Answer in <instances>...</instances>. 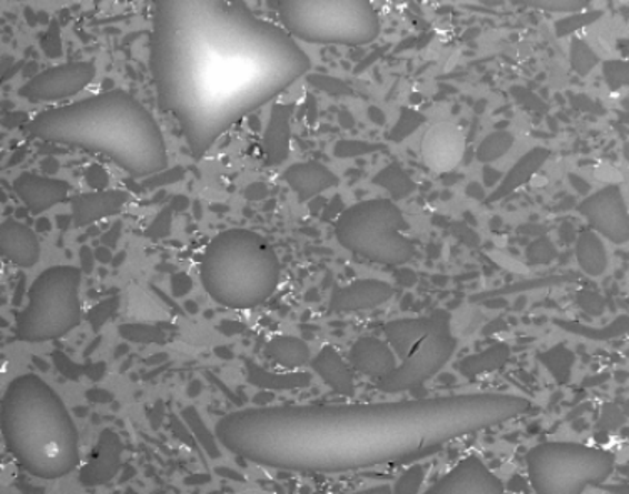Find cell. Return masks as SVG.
<instances>
[{
    "label": "cell",
    "instance_id": "15",
    "mask_svg": "<svg viewBox=\"0 0 629 494\" xmlns=\"http://www.w3.org/2000/svg\"><path fill=\"white\" fill-rule=\"evenodd\" d=\"M16 194L24 202L32 215L42 214L59 202L68 201L71 184L62 179L22 172L14 184Z\"/></svg>",
    "mask_w": 629,
    "mask_h": 494
},
{
    "label": "cell",
    "instance_id": "7",
    "mask_svg": "<svg viewBox=\"0 0 629 494\" xmlns=\"http://www.w3.org/2000/svg\"><path fill=\"white\" fill-rule=\"evenodd\" d=\"M383 333L402 360L392 373L377 380V387L383 393H402L420 386L436 376L456 353V337L449 324L439 317L390 321Z\"/></svg>",
    "mask_w": 629,
    "mask_h": 494
},
{
    "label": "cell",
    "instance_id": "25",
    "mask_svg": "<svg viewBox=\"0 0 629 494\" xmlns=\"http://www.w3.org/2000/svg\"><path fill=\"white\" fill-rule=\"evenodd\" d=\"M509 353H511V351H509L508 344H496V346L482 351L481 354L466 357V360L459 364V370L462 371L466 376H478V374L488 373V371H495L501 367L502 364L508 361Z\"/></svg>",
    "mask_w": 629,
    "mask_h": 494
},
{
    "label": "cell",
    "instance_id": "19",
    "mask_svg": "<svg viewBox=\"0 0 629 494\" xmlns=\"http://www.w3.org/2000/svg\"><path fill=\"white\" fill-rule=\"evenodd\" d=\"M350 361L359 373L380 380L396 370V354L389 344L377 337H360L350 347Z\"/></svg>",
    "mask_w": 629,
    "mask_h": 494
},
{
    "label": "cell",
    "instance_id": "22",
    "mask_svg": "<svg viewBox=\"0 0 629 494\" xmlns=\"http://www.w3.org/2000/svg\"><path fill=\"white\" fill-rule=\"evenodd\" d=\"M264 354L268 360L273 361L278 366L293 367L303 366L310 361V347L304 341L293 336H277L267 344Z\"/></svg>",
    "mask_w": 629,
    "mask_h": 494
},
{
    "label": "cell",
    "instance_id": "18",
    "mask_svg": "<svg viewBox=\"0 0 629 494\" xmlns=\"http://www.w3.org/2000/svg\"><path fill=\"white\" fill-rule=\"evenodd\" d=\"M131 194L126 191L89 192L72 199V219L76 228H84L99 219L119 214L128 204Z\"/></svg>",
    "mask_w": 629,
    "mask_h": 494
},
{
    "label": "cell",
    "instance_id": "31",
    "mask_svg": "<svg viewBox=\"0 0 629 494\" xmlns=\"http://www.w3.org/2000/svg\"><path fill=\"white\" fill-rule=\"evenodd\" d=\"M422 480L423 467L413 466L409 473H406L402 477H400L399 483H397L396 491L397 493H416L417 487L420 486Z\"/></svg>",
    "mask_w": 629,
    "mask_h": 494
},
{
    "label": "cell",
    "instance_id": "12",
    "mask_svg": "<svg viewBox=\"0 0 629 494\" xmlns=\"http://www.w3.org/2000/svg\"><path fill=\"white\" fill-rule=\"evenodd\" d=\"M579 212L589 225L615 244L629 239L628 208L618 185H608L579 204Z\"/></svg>",
    "mask_w": 629,
    "mask_h": 494
},
{
    "label": "cell",
    "instance_id": "24",
    "mask_svg": "<svg viewBox=\"0 0 629 494\" xmlns=\"http://www.w3.org/2000/svg\"><path fill=\"white\" fill-rule=\"evenodd\" d=\"M549 151L548 149L538 148L535 151L528 152L518 164L515 165L511 172H509L508 178L505 179L502 182L501 188L495 192L489 201H496V199L505 198L508 195L509 192L515 191L516 188L519 185L525 184L526 181H529L532 174L538 171L539 165L548 159Z\"/></svg>",
    "mask_w": 629,
    "mask_h": 494
},
{
    "label": "cell",
    "instance_id": "5",
    "mask_svg": "<svg viewBox=\"0 0 629 494\" xmlns=\"http://www.w3.org/2000/svg\"><path fill=\"white\" fill-rule=\"evenodd\" d=\"M273 245L250 229H227L211 239L200 264V280L211 300L228 310H254L280 284Z\"/></svg>",
    "mask_w": 629,
    "mask_h": 494
},
{
    "label": "cell",
    "instance_id": "23",
    "mask_svg": "<svg viewBox=\"0 0 629 494\" xmlns=\"http://www.w3.org/2000/svg\"><path fill=\"white\" fill-rule=\"evenodd\" d=\"M576 260L589 276H601L608 268V253L601 239L592 231H582L576 242Z\"/></svg>",
    "mask_w": 629,
    "mask_h": 494
},
{
    "label": "cell",
    "instance_id": "4",
    "mask_svg": "<svg viewBox=\"0 0 629 494\" xmlns=\"http://www.w3.org/2000/svg\"><path fill=\"white\" fill-rule=\"evenodd\" d=\"M0 426L9 453L39 480L68 476L81 461L78 427L64 401L38 374L11 381L2 396Z\"/></svg>",
    "mask_w": 629,
    "mask_h": 494
},
{
    "label": "cell",
    "instance_id": "8",
    "mask_svg": "<svg viewBox=\"0 0 629 494\" xmlns=\"http://www.w3.org/2000/svg\"><path fill=\"white\" fill-rule=\"evenodd\" d=\"M409 222L390 199H369L350 205L336 222L337 241L350 253L386 266H403L416 248L403 232Z\"/></svg>",
    "mask_w": 629,
    "mask_h": 494
},
{
    "label": "cell",
    "instance_id": "1",
    "mask_svg": "<svg viewBox=\"0 0 629 494\" xmlns=\"http://www.w3.org/2000/svg\"><path fill=\"white\" fill-rule=\"evenodd\" d=\"M152 8L149 68L158 104L174 115L197 161L311 69L297 39L244 2L156 0Z\"/></svg>",
    "mask_w": 629,
    "mask_h": 494
},
{
    "label": "cell",
    "instance_id": "32",
    "mask_svg": "<svg viewBox=\"0 0 629 494\" xmlns=\"http://www.w3.org/2000/svg\"><path fill=\"white\" fill-rule=\"evenodd\" d=\"M552 256H555V250H552L551 242L548 239L535 242L531 245V250L528 251V258L531 260V263H549Z\"/></svg>",
    "mask_w": 629,
    "mask_h": 494
},
{
    "label": "cell",
    "instance_id": "2",
    "mask_svg": "<svg viewBox=\"0 0 629 494\" xmlns=\"http://www.w3.org/2000/svg\"><path fill=\"white\" fill-rule=\"evenodd\" d=\"M512 394L482 393L369 404L250 407L214 427L221 446L258 466L346 473L419 460L443 444L531 410Z\"/></svg>",
    "mask_w": 629,
    "mask_h": 494
},
{
    "label": "cell",
    "instance_id": "10",
    "mask_svg": "<svg viewBox=\"0 0 629 494\" xmlns=\"http://www.w3.org/2000/svg\"><path fill=\"white\" fill-rule=\"evenodd\" d=\"M529 483L539 494H579L615 473L616 454L605 447L549 441L526 454Z\"/></svg>",
    "mask_w": 629,
    "mask_h": 494
},
{
    "label": "cell",
    "instance_id": "3",
    "mask_svg": "<svg viewBox=\"0 0 629 494\" xmlns=\"http://www.w3.org/2000/svg\"><path fill=\"white\" fill-rule=\"evenodd\" d=\"M31 138L111 159L132 178L167 171V142L154 115L122 89L48 109L28 124Z\"/></svg>",
    "mask_w": 629,
    "mask_h": 494
},
{
    "label": "cell",
    "instance_id": "16",
    "mask_svg": "<svg viewBox=\"0 0 629 494\" xmlns=\"http://www.w3.org/2000/svg\"><path fill=\"white\" fill-rule=\"evenodd\" d=\"M0 253L14 266L32 268L41 258V244L31 228L9 219L0 225Z\"/></svg>",
    "mask_w": 629,
    "mask_h": 494
},
{
    "label": "cell",
    "instance_id": "28",
    "mask_svg": "<svg viewBox=\"0 0 629 494\" xmlns=\"http://www.w3.org/2000/svg\"><path fill=\"white\" fill-rule=\"evenodd\" d=\"M571 64L576 72H579L581 75H588L592 68L598 64V56L591 51V48L586 42L572 39Z\"/></svg>",
    "mask_w": 629,
    "mask_h": 494
},
{
    "label": "cell",
    "instance_id": "20",
    "mask_svg": "<svg viewBox=\"0 0 629 494\" xmlns=\"http://www.w3.org/2000/svg\"><path fill=\"white\" fill-rule=\"evenodd\" d=\"M284 181L297 192L301 202L339 184V178L320 162L293 164L284 172Z\"/></svg>",
    "mask_w": 629,
    "mask_h": 494
},
{
    "label": "cell",
    "instance_id": "9",
    "mask_svg": "<svg viewBox=\"0 0 629 494\" xmlns=\"http://www.w3.org/2000/svg\"><path fill=\"white\" fill-rule=\"evenodd\" d=\"M82 271L52 266L42 271L28 293V304L16 316V337L24 343L59 340L79 326L82 317Z\"/></svg>",
    "mask_w": 629,
    "mask_h": 494
},
{
    "label": "cell",
    "instance_id": "13",
    "mask_svg": "<svg viewBox=\"0 0 629 494\" xmlns=\"http://www.w3.org/2000/svg\"><path fill=\"white\" fill-rule=\"evenodd\" d=\"M505 491V483L478 456H469L440 477L427 493L501 494Z\"/></svg>",
    "mask_w": 629,
    "mask_h": 494
},
{
    "label": "cell",
    "instance_id": "30",
    "mask_svg": "<svg viewBox=\"0 0 629 494\" xmlns=\"http://www.w3.org/2000/svg\"><path fill=\"white\" fill-rule=\"evenodd\" d=\"M606 81L612 89L621 88L628 79V64L626 62H608L605 65Z\"/></svg>",
    "mask_w": 629,
    "mask_h": 494
},
{
    "label": "cell",
    "instance_id": "6",
    "mask_svg": "<svg viewBox=\"0 0 629 494\" xmlns=\"http://www.w3.org/2000/svg\"><path fill=\"white\" fill-rule=\"evenodd\" d=\"M277 12L291 38L310 44H370L382 31L379 12L369 0H281Z\"/></svg>",
    "mask_w": 629,
    "mask_h": 494
},
{
    "label": "cell",
    "instance_id": "29",
    "mask_svg": "<svg viewBox=\"0 0 629 494\" xmlns=\"http://www.w3.org/2000/svg\"><path fill=\"white\" fill-rule=\"evenodd\" d=\"M529 6L549 12H578L588 8L589 2H581V0L569 2V0H565V2H529Z\"/></svg>",
    "mask_w": 629,
    "mask_h": 494
},
{
    "label": "cell",
    "instance_id": "14",
    "mask_svg": "<svg viewBox=\"0 0 629 494\" xmlns=\"http://www.w3.org/2000/svg\"><path fill=\"white\" fill-rule=\"evenodd\" d=\"M423 161L432 171L446 172L456 168L466 151V139L457 125L439 122L429 128L422 139Z\"/></svg>",
    "mask_w": 629,
    "mask_h": 494
},
{
    "label": "cell",
    "instance_id": "11",
    "mask_svg": "<svg viewBox=\"0 0 629 494\" xmlns=\"http://www.w3.org/2000/svg\"><path fill=\"white\" fill-rule=\"evenodd\" d=\"M94 78V62H68L34 75L21 88L19 95L32 102L59 101L79 94Z\"/></svg>",
    "mask_w": 629,
    "mask_h": 494
},
{
    "label": "cell",
    "instance_id": "17",
    "mask_svg": "<svg viewBox=\"0 0 629 494\" xmlns=\"http://www.w3.org/2000/svg\"><path fill=\"white\" fill-rule=\"evenodd\" d=\"M396 294V290L386 281L359 280L349 286L340 288L330 300V310L363 311L382 306Z\"/></svg>",
    "mask_w": 629,
    "mask_h": 494
},
{
    "label": "cell",
    "instance_id": "26",
    "mask_svg": "<svg viewBox=\"0 0 629 494\" xmlns=\"http://www.w3.org/2000/svg\"><path fill=\"white\" fill-rule=\"evenodd\" d=\"M515 144V138L511 132L498 131L492 132L491 135L482 141L478 149V159L481 162H495L496 159L502 158L509 149Z\"/></svg>",
    "mask_w": 629,
    "mask_h": 494
},
{
    "label": "cell",
    "instance_id": "27",
    "mask_svg": "<svg viewBox=\"0 0 629 494\" xmlns=\"http://www.w3.org/2000/svg\"><path fill=\"white\" fill-rule=\"evenodd\" d=\"M376 184L389 189L396 198H403V195L410 194L416 189L412 179L407 178L397 165H390L389 169L380 172L376 178Z\"/></svg>",
    "mask_w": 629,
    "mask_h": 494
},
{
    "label": "cell",
    "instance_id": "21",
    "mask_svg": "<svg viewBox=\"0 0 629 494\" xmlns=\"http://www.w3.org/2000/svg\"><path fill=\"white\" fill-rule=\"evenodd\" d=\"M311 366L319 373V376L329 384L337 393L352 396L356 391L353 384L352 371L347 366L346 361L340 356L339 351L333 350L332 346H326L320 351L314 360L311 361Z\"/></svg>",
    "mask_w": 629,
    "mask_h": 494
}]
</instances>
